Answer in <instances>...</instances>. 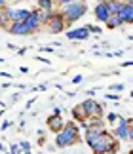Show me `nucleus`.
<instances>
[{
  "instance_id": "nucleus-1",
  "label": "nucleus",
  "mask_w": 133,
  "mask_h": 154,
  "mask_svg": "<svg viewBox=\"0 0 133 154\" xmlns=\"http://www.w3.org/2000/svg\"><path fill=\"white\" fill-rule=\"evenodd\" d=\"M80 141V135H78V126L74 122H66L65 128L55 135V146L59 149H66V146H72Z\"/></svg>"
},
{
  "instance_id": "nucleus-2",
  "label": "nucleus",
  "mask_w": 133,
  "mask_h": 154,
  "mask_svg": "<svg viewBox=\"0 0 133 154\" xmlns=\"http://www.w3.org/2000/svg\"><path fill=\"white\" fill-rule=\"evenodd\" d=\"M89 149L93 150V154H114L118 150V139H116V135H110L108 131L103 129V133Z\"/></svg>"
},
{
  "instance_id": "nucleus-3",
  "label": "nucleus",
  "mask_w": 133,
  "mask_h": 154,
  "mask_svg": "<svg viewBox=\"0 0 133 154\" xmlns=\"http://www.w3.org/2000/svg\"><path fill=\"white\" fill-rule=\"evenodd\" d=\"M59 11H61V14L65 15L66 25H72V23L78 21L82 15H86V11H88V4L84 2V0H72V2L63 4Z\"/></svg>"
},
{
  "instance_id": "nucleus-4",
  "label": "nucleus",
  "mask_w": 133,
  "mask_h": 154,
  "mask_svg": "<svg viewBox=\"0 0 133 154\" xmlns=\"http://www.w3.org/2000/svg\"><path fill=\"white\" fill-rule=\"evenodd\" d=\"M44 25L46 29L50 31L51 34H59V32H63L66 27V19H65V15L61 14V11H44Z\"/></svg>"
},
{
  "instance_id": "nucleus-5",
  "label": "nucleus",
  "mask_w": 133,
  "mask_h": 154,
  "mask_svg": "<svg viewBox=\"0 0 133 154\" xmlns=\"http://www.w3.org/2000/svg\"><path fill=\"white\" fill-rule=\"evenodd\" d=\"M25 23H27V27H29V31H31V34H32V32H38L40 27L44 25V10L34 8L32 14H31V17H29Z\"/></svg>"
},
{
  "instance_id": "nucleus-6",
  "label": "nucleus",
  "mask_w": 133,
  "mask_h": 154,
  "mask_svg": "<svg viewBox=\"0 0 133 154\" xmlns=\"http://www.w3.org/2000/svg\"><path fill=\"white\" fill-rule=\"evenodd\" d=\"M80 106H82L86 118H99V116H103V106L97 101H93V99H86L84 103H80Z\"/></svg>"
},
{
  "instance_id": "nucleus-7",
  "label": "nucleus",
  "mask_w": 133,
  "mask_h": 154,
  "mask_svg": "<svg viewBox=\"0 0 133 154\" xmlns=\"http://www.w3.org/2000/svg\"><path fill=\"white\" fill-rule=\"evenodd\" d=\"M118 128L114 129V135H116V139L118 141H129V129H131V124L128 118H122L120 116L118 118Z\"/></svg>"
},
{
  "instance_id": "nucleus-8",
  "label": "nucleus",
  "mask_w": 133,
  "mask_h": 154,
  "mask_svg": "<svg viewBox=\"0 0 133 154\" xmlns=\"http://www.w3.org/2000/svg\"><path fill=\"white\" fill-rule=\"evenodd\" d=\"M93 14H95V19H97L99 23H107L108 19H110L112 11H110V8H108L107 2H97L95 8H93Z\"/></svg>"
},
{
  "instance_id": "nucleus-9",
  "label": "nucleus",
  "mask_w": 133,
  "mask_h": 154,
  "mask_svg": "<svg viewBox=\"0 0 133 154\" xmlns=\"http://www.w3.org/2000/svg\"><path fill=\"white\" fill-rule=\"evenodd\" d=\"M32 10H23V8H8V15H10V21L15 23V21H27L31 17Z\"/></svg>"
},
{
  "instance_id": "nucleus-10",
  "label": "nucleus",
  "mask_w": 133,
  "mask_h": 154,
  "mask_svg": "<svg viewBox=\"0 0 133 154\" xmlns=\"http://www.w3.org/2000/svg\"><path fill=\"white\" fill-rule=\"evenodd\" d=\"M46 124H48V129L50 131H53V133H59L61 129L65 128V124L66 122H63V118H61V114H51V116H48V120H46Z\"/></svg>"
},
{
  "instance_id": "nucleus-11",
  "label": "nucleus",
  "mask_w": 133,
  "mask_h": 154,
  "mask_svg": "<svg viewBox=\"0 0 133 154\" xmlns=\"http://www.w3.org/2000/svg\"><path fill=\"white\" fill-rule=\"evenodd\" d=\"M10 34H15V36H25V34H31L27 23L25 21H15V23H10V27L6 29Z\"/></svg>"
},
{
  "instance_id": "nucleus-12",
  "label": "nucleus",
  "mask_w": 133,
  "mask_h": 154,
  "mask_svg": "<svg viewBox=\"0 0 133 154\" xmlns=\"http://www.w3.org/2000/svg\"><path fill=\"white\" fill-rule=\"evenodd\" d=\"M89 29H88V25L86 27H80V29H74V31H66V38L69 40H86L88 36H89Z\"/></svg>"
},
{
  "instance_id": "nucleus-13",
  "label": "nucleus",
  "mask_w": 133,
  "mask_h": 154,
  "mask_svg": "<svg viewBox=\"0 0 133 154\" xmlns=\"http://www.w3.org/2000/svg\"><path fill=\"white\" fill-rule=\"evenodd\" d=\"M118 15H122L124 17V21L128 23V25H133V6L129 2H125L124 4V8L120 10V14Z\"/></svg>"
},
{
  "instance_id": "nucleus-14",
  "label": "nucleus",
  "mask_w": 133,
  "mask_h": 154,
  "mask_svg": "<svg viewBox=\"0 0 133 154\" xmlns=\"http://www.w3.org/2000/svg\"><path fill=\"white\" fill-rule=\"evenodd\" d=\"M105 25L108 27V29H118V27H122V25H125V21H124V17L122 15H118V14H112L110 15V19H108Z\"/></svg>"
},
{
  "instance_id": "nucleus-15",
  "label": "nucleus",
  "mask_w": 133,
  "mask_h": 154,
  "mask_svg": "<svg viewBox=\"0 0 133 154\" xmlns=\"http://www.w3.org/2000/svg\"><path fill=\"white\" fill-rule=\"evenodd\" d=\"M36 4H38V8L40 10H44V11H53V8H55V0H36Z\"/></svg>"
},
{
  "instance_id": "nucleus-16",
  "label": "nucleus",
  "mask_w": 133,
  "mask_h": 154,
  "mask_svg": "<svg viewBox=\"0 0 133 154\" xmlns=\"http://www.w3.org/2000/svg\"><path fill=\"white\" fill-rule=\"evenodd\" d=\"M107 4H108V8H110L112 14H120V10L124 8L125 2H122V0H107Z\"/></svg>"
},
{
  "instance_id": "nucleus-17",
  "label": "nucleus",
  "mask_w": 133,
  "mask_h": 154,
  "mask_svg": "<svg viewBox=\"0 0 133 154\" xmlns=\"http://www.w3.org/2000/svg\"><path fill=\"white\" fill-rule=\"evenodd\" d=\"M8 154H27V152H25V149L21 146V143H11Z\"/></svg>"
},
{
  "instance_id": "nucleus-18",
  "label": "nucleus",
  "mask_w": 133,
  "mask_h": 154,
  "mask_svg": "<svg viewBox=\"0 0 133 154\" xmlns=\"http://www.w3.org/2000/svg\"><path fill=\"white\" fill-rule=\"evenodd\" d=\"M19 143H21L23 149H25V152H27V154H31V143H29V141H19Z\"/></svg>"
},
{
  "instance_id": "nucleus-19",
  "label": "nucleus",
  "mask_w": 133,
  "mask_h": 154,
  "mask_svg": "<svg viewBox=\"0 0 133 154\" xmlns=\"http://www.w3.org/2000/svg\"><path fill=\"white\" fill-rule=\"evenodd\" d=\"M124 88H125L124 84H112L110 90H112V91H124Z\"/></svg>"
},
{
  "instance_id": "nucleus-20",
  "label": "nucleus",
  "mask_w": 133,
  "mask_h": 154,
  "mask_svg": "<svg viewBox=\"0 0 133 154\" xmlns=\"http://www.w3.org/2000/svg\"><path fill=\"white\" fill-rule=\"evenodd\" d=\"M107 120H108V122H116V120H118V114H114V112H108V114H107Z\"/></svg>"
},
{
  "instance_id": "nucleus-21",
  "label": "nucleus",
  "mask_w": 133,
  "mask_h": 154,
  "mask_svg": "<svg viewBox=\"0 0 133 154\" xmlns=\"http://www.w3.org/2000/svg\"><path fill=\"white\" fill-rule=\"evenodd\" d=\"M88 29H89L91 32H95V34H99V32H101V29H99V27H95V25H88Z\"/></svg>"
},
{
  "instance_id": "nucleus-22",
  "label": "nucleus",
  "mask_w": 133,
  "mask_h": 154,
  "mask_svg": "<svg viewBox=\"0 0 133 154\" xmlns=\"http://www.w3.org/2000/svg\"><path fill=\"white\" fill-rule=\"evenodd\" d=\"M105 97H107V99H112V101H116V99H120V95H116V93H107Z\"/></svg>"
},
{
  "instance_id": "nucleus-23",
  "label": "nucleus",
  "mask_w": 133,
  "mask_h": 154,
  "mask_svg": "<svg viewBox=\"0 0 133 154\" xmlns=\"http://www.w3.org/2000/svg\"><path fill=\"white\" fill-rule=\"evenodd\" d=\"M82 80H84V76H80V74H78V76H74V78H72V84H80Z\"/></svg>"
},
{
  "instance_id": "nucleus-24",
  "label": "nucleus",
  "mask_w": 133,
  "mask_h": 154,
  "mask_svg": "<svg viewBox=\"0 0 133 154\" xmlns=\"http://www.w3.org/2000/svg\"><path fill=\"white\" fill-rule=\"evenodd\" d=\"M40 50H42V51H53V50H55V48H51V46H42Z\"/></svg>"
},
{
  "instance_id": "nucleus-25",
  "label": "nucleus",
  "mask_w": 133,
  "mask_h": 154,
  "mask_svg": "<svg viewBox=\"0 0 133 154\" xmlns=\"http://www.w3.org/2000/svg\"><path fill=\"white\" fill-rule=\"evenodd\" d=\"M19 97H21V93H14V95H11V103H15Z\"/></svg>"
},
{
  "instance_id": "nucleus-26",
  "label": "nucleus",
  "mask_w": 133,
  "mask_h": 154,
  "mask_svg": "<svg viewBox=\"0 0 133 154\" xmlns=\"http://www.w3.org/2000/svg\"><path fill=\"white\" fill-rule=\"evenodd\" d=\"M8 128H11V122H8V120H6V122L2 124V129H8Z\"/></svg>"
},
{
  "instance_id": "nucleus-27",
  "label": "nucleus",
  "mask_w": 133,
  "mask_h": 154,
  "mask_svg": "<svg viewBox=\"0 0 133 154\" xmlns=\"http://www.w3.org/2000/svg\"><path fill=\"white\" fill-rule=\"evenodd\" d=\"M122 67H133V61H125V63H122Z\"/></svg>"
},
{
  "instance_id": "nucleus-28",
  "label": "nucleus",
  "mask_w": 133,
  "mask_h": 154,
  "mask_svg": "<svg viewBox=\"0 0 133 154\" xmlns=\"http://www.w3.org/2000/svg\"><path fill=\"white\" fill-rule=\"evenodd\" d=\"M53 114H61V106H55V109H53Z\"/></svg>"
},
{
  "instance_id": "nucleus-29",
  "label": "nucleus",
  "mask_w": 133,
  "mask_h": 154,
  "mask_svg": "<svg viewBox=\"0 0 133 154\" xmlns=\"http://www.w3.org/2000/svg\"><path fill=\"white\" fill-rule=\"evenodd\" d=\"M55 2H57V4H61V6H63V4H66V2H72V0H55Z\"/></svg>"
},
{
  "instance_id": "nucleus-30",
  "label": "nucleus",
  "mask_w": 133,
  "mask_h": 154,
  "mask_svg": "<svg viewBox=\"0 0 133 154\" xmlns=\"http://www.w3.org/2000/svg\"><path fill=\"white\" fill-rule=\"evenodd\" d=\"M8 2H17V0H2V6H8Z\"/></svg>"
},
{
  "instance_id": "nucleus-31",
  "label": "nucleus",
  "mask_w": 133,
  "mask_h": 154,
  "mask_svg": "<svg viewBox=\"0 0 133 154\" xmlns=\"http://www.w3.org/2000/svg\"><path fill=\"white\" fill-rule=\"evenodd\" d=\"M129 97H131V99H133V91H131V93H129Z\"/></svg>"
},
{
  "instance_id": "nucleus-32",
  "label": "nucleus",
  "mask_w": 133,
  "mask_h": 154,
  "mask_svg": "<svg viewBox=\"0 0 133 154\" xmlns=\"http://www.w3.org/2000/svg\"><path fill=\"white\" fill-rule=\"evenodd\" d=\"M97 2H107V0H97Z\"/></svg>"
},
{
  "instance_id": "nucleus-33",
  "label": "nucleus",
  "mask_w": 133,
  "mask_h": 154,
  "mask_svg": "<svg viewBox=\"0 0 133 154\" xmlns=\"http://www.w3.org/2000/svg\"><path fill=\"white\" fill-rule=\"evenodd\" d=\"M129 4H131V6H133V0H129Z\"/></svg>"
},
{
  "instance_id": "nucleus-34",
  "label": "nucleus",
  "mask_w": 133,
  "mask_h": 154,
  "mask_svg": "<svg viewBox=\"0 0 133 154\" xmlns=\"http://www.w3.org/2000/svg\"><path fill=\"white\" fill-rule=\"evenodd\" d=\"M129 154H133V149H131V150H129Z\"/></svg>"
},
{
  "instance_id": "nucleus-35",
  "label": "nucleus",
  "mask_w": 133,
  "mask_h": 154,
  "mask_svg": "<svg viewBox=\"0 0 133 154\" xmlns=\"http://www.w3.org/2000/svg\"><path fill=\"white\" fill-rule=\"evenodd\" d=\"M122 2H129V0H122Z\"/></svg>"
}]
</instances>
